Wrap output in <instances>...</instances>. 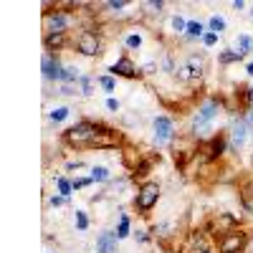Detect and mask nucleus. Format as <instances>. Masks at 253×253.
Instances as JSON below:
<instances>
[{
	"label": "nucleus",
	"mask_w": 253,
	"mask_h": 253,
	"mask_svg": "<svg viewBox=\"0 0 253 253\" xmlns=\"http://www.w3.org/2000/svg\"><path fill=\"white\" fill-rule=\"evenodd\" d=\"M99 84H101V89H104V92H114V79L112 76H99Z\"/></svg>",
	"instance_id": "31"
},
{
	"label": "nucleus",
	"mask_w": 253,
	"mask_h": 253,
	"mask_svg": "<svg viewBox=\"0 0 253 253\" xmlns=\"http://www.w3.org/2000/svg\"><path fill=\"white\" fill-rule=\"evenodd\" d=\"M246 71H248V73H251V76H253V64H248V66H246Z\"/></svg>",
	"instance_id": "38"
},
{
	"label": "nucleus",
	"mask_w": 253,
	"mask_h": 253,
	"mask_svg": "<svg viewBox=\"0 0 253 253\" xmlns=\"http://www.w3.org/2000/svg\"><path fill=\"white\" fill-rule=\"evenodd\" d=\"M238 61H243V53H238V51H223L218 56L220 66H230V64H238Z\"/></svg>",
	"instance_id": "16"
},
{
	"label": "nucleus",
	"mask_w": 253,
	"mask_h": 253,
	"mask_svg": "<svg viewBox=\"0 0 253 253\" xmlns=\"http://www.w3.org/2000/svg\"><path fill=\"white\" fill-rule=\"evenodd\" d=\"M69 107H56L53 112H51V122H64V119L69 116Z\"/></svg>",
	"instance_id": "23"
},
{
	"label": "nucleus",
	"mask_w": 253,
	"mask_h": 253,
	"mask_svg": "<svg viewBox=\"0 0 253 253\" xmlns=\"http://www.w3.org/2000/svg\"><path fill=\"white\" fill-rule=\"evenodd\" d=\"M215 43H218V36H215V33H205V36H203V46H205V48H213Z\"/></svg>",
	"instance_id": "33"
},
{
	"label": "nucleus",
	"mask_w": 253,
	"mask_h": 253,
	"mask_svg": "<svg viewBox=\"0 0 253 253\" xmlns=\"http://www.w3.org/2000/svg\"><path fill=\"white\" fill-rule=\"evenodd\" d=\"M220 114V101L218 99H207L203 107L198 109V114H195V119H192V132L200 137V135H205L207 129H210V124H213V119Z\"/></svg>",
	"instance_id": "2"
},
{
	"label": "nucleus",
	"mask_w": 253,
	"mask_h": 253,
	"mask_svg": "<svg viewBox=\"0 0 253 253\" xmlns=\"http://www.w3.org/2000/svg\"><path fill=\"white\" fill-rule=\"evenodd\" d=\"M160 200V185L157 183H142L137 187V195H135V207L144 215V213H150L152 207L157 205Z\"/></svg>",
	"instance_id": "4"
},
{
	"label": "nucleus",
	"mask_w": 253,
	"mask_h": 253,
	"mask_svg": "<svg viewBox=\"0 0 253 253\" xmlns=\"http://www.w3.org/2000/svg\"><path fill=\"white\" fill-rule=\"evenodd\" d=\"M92 183H94L92 177H73V180H71L73 190H81V187H89V185H92Z\"/></svg>",
	"instance_id": "27"
},
{
	"label": "nucleus",
	"mask_w": 253,
	"mask_h": 253,
	"mask_svg": "<svg viewBox=\"0 0 253 253\" xmlns=\"http://www.w3.org/2000/svg\"><path fill=\"white\" fill-rule=\"evenodd\" d=\"M71 25V18L66 16L64 10H46V33H61L66 36Z\"/></svg>",
	"instance_id": "6"
},
{
	"label": "nucleus",
	"mask_w": 253,
	"mask_h": 253,
	"mask_svg": "<svg viewBox=\"0 0 253 253\" xmlns=\"http://www.w3.org/2000/svg\"><path fill=\"white\" fill-rule=\"evenodd\" d=\"M56 185H58V192H61L64 198H69L71 192H73V185L66 180V177H56Z\"/></svg>",
	"instance_id": "22"
},
{
	"label": "nucleus",
	"mask_w": 253,
	"mask_h": 253,
	"mask_svg": "<svg viewBox=\"0 0 253 253\" xmlns=\"http://www.w3.org/2000/svg\"><path fill=\"white\" fill-rule=\"evenodd\" d=\"M175 137V122L170 116H157L155 119V142L157 144H165V142H170Z\"/></svg>",
	"instance_id": "9"
},
{
	"label": "nucleus",
	"mask_w": 253,
	"mask_h": 253,
	"mask_svg": "<svg viewBox=\"0 0 253 253\" xmlns=\"http://www.w3.org/2000/svg\"><path fill=\"white\" fill-rule=\"evenodd\" d=\"M89 177H92L94 183H107V180H109V170L101 167V165H99V167H92V175H89Z\"/></svg>",
	"instance_id": "21"
},
{
	"label": "nucleus",
	"mask_w": 253,
	"mask_h": 253,
	"mask_svg": "<svg viewBox=\"0 0 253 253\" xmlns=\"http://www.w3.org/2000/svg\"><path fill=\"white\" fill-rule=\"evenodd\" d=\"M66 167H69V170H79V167H81V162H79V160H76V162H69Z\"/></svg>",
	"instance_id": "37"
},
{
	"label": "nucleus",
	"mask_w": 253,
	"mask_h": 253,
	"mask_svg": "<svg viewBox=\"0 0 253 253\" xmlns=\"http://www.w3.org/2000/svg\"><path fill=\"white\" fill-rule=\"evenodd\" d=\"M76 228H79V230H86V228H89V218H86L84 210H76Z\"/></svg>",
	"instance_id": "30"
},
{
	"label": "nucleus",
	"mask_w": 253,
	"mask_h": 253,
	"mask_svg": "<svg viewBox=\"0 0 253 253\" xmlns=\"http://www.w3.org/2000/svg\"><path fill=\"white\" fill-rule=\"evenodd\" d=\"M198 253H213L210 248H203V251H198Z\"/></svg>",
	"instance_id": "39"
},
{
	"label": "nucleus",
	"mask_w": 253,
	"mask_h": 253,
	"mask_svg": "<svg viewBox=\"0 0 253 253\" xmlns=\"http://www.w3.org/2000/svg\"><path fill=\"white\" fill-rule=\"evenodd\" d=\"M235 51L238 53H248V51H253V38L251 36H246V33H241V36H238V41H235Z\"/></svg>",
	"instance_id": "17"
},
{
	"label": "nucleus",
	"mask_w": 253,
	"mask_h": 253,
	"mask_svg": "<svg viewBox=\"0 0 253 253\" xmlns=\"http://www.w3.org/2000/svg\"><path fill=\"white\" fill-rule=\"evenodd\" d=\"M185 66L190 69L192 79H203V73L207 71V58H205V53H190Z\"/></svg>",
	"instance_id": "12"
},
{
	"label": "nucleus",
	"mask_w": 253,
	"mask_h": 253,
	"mask_svg": "<svg viewBox=\"0 0 253 253\" xmlns=\"http://www.w3.org/2000/svg\"><path fill=\"white\" fill-rule=\"evenodd\" d=\"M107 8L109 10H122V8H127V3L124 0H112V3H107Z\"/></svg>",
	"instance_id": "35"
},
{
	"label": "nucleus",
	"mask_w": 253,
	"mask_h": 253,
	"mask_svg": "<svg viewBox=\"0 0 253 253\" xmlns=\"http://www.w3.org/2000/svg\"><path fill=\"white\" fill-rule=\"evenodd\" d=\"M147 13H162V8H165V3L162 0H150V3H144Z\"/></svg>",
	"instance_id": "29"
},
{
	"label": "nucleus",
	"mask_w": 253,
	"mask_h": 253,
	"mask_svg": "<svg viewBox=\"0 0 253 253\" xmlns=\"http://www.w3.org/2000/svg\"><path fill=\"white\" fill-rule=\"evenodd\" d=\"M109 73H112V76H124V79H139L142 76V71L135 66V61H132L129 56H122L116 64H112Z\"/></svg>",
	"instance_id": "7"
},
{
	"label": "nucleus",
	"mask_w": 253,
	"mask_h": 253,
	"mask_svg": "<svg viewBox=\"0 0 253 253\" xmlns=\"http://www.w3.org/2000/svg\"><path fill=\"white\" fill-rule=\"evenodd\" d=\"M241 96H243V104L251 109L253 107V86H241Z\"/></svg>",
	"instance_id": "24"
},
{
	"label": "nucleus",
	"mask_w": 253,
	"mask_h": 253,
	"mask_svg": "<svg viewBox=\"0 0 253 253\" xmlns=\"http://www.w3.org/2000/svg\"><path fill=\"white\" fill-rule=\"evenodd\" d=\"M226 147H228V139L223 137V135H215V137H210V142L205 144V160H218L223 152H226Z\"/></svg>",
	"instance_id": "13"
},
{
	"label": "nucleus",
	"mask_w": 253,
	"mask_h": 253,
	"mask_svg": "<svg viewBox=\"0 0 253 253\" xmlns=\"http://www.w3.org/2000/svg\"><path fill=\"white\" fill-rule=\"evenodd\" d=\"M175 71H177V79H180V81H185V84H187V81H192V73H190V69H187L185 64H183V66H177Z\"/></svg>",
	"instance_id": "26"
},
{
	"label": "nucleus",
	"mask_w": 253,
	"mask_h": 253,
	"mask_svg": "<svg viewBox=\"0 0 253 253\" xmlns=\"http://www.w3.org/2000/svg\"><path fill=\"white\" fill-rule=\"evenodd\" d=\"M101 127L104 124H94L89 119H81V122H76L64 132V142L69 147H76V150H94V142L99 139Z\"/></svg>",
	"instance_id": "1"
},
{
	"label": "nucleus",
	"mask_w": 253,
	"mask_h": 253,
	"mask_svg": "<svg viewBox=\"0 0 253 253\" xmlns=\"http://www.w3.org/2000/svg\"><path fill=\"white\" fill-rule=\"evenodd\" d=\"M79 79H81V73H79L76 66H64V71H61V84H79Z\"/></svg>",
	"instance_id": "15"
},
{
	"label": "nucleus",
	"mask_w": 253,
	"mask_h": 253,
	"mask_svg": "<svg viewBox=\"0 0 253 253\" xmlns=\"http://www.w3.org/2000/svg\"><path fill=\"white\" fill-rule=\"evenodd\" d=\"M43 46H46V51H58V48H64L66 46V36H61V33H46L43 36Z\"/></svg>",
	"instance_id": "14"
},
{
	"label": "nucleus",
	"mask_w": 253,
	"mask_h": 253,
	"mask_svg": "<svg viewBox=\"0 0 253 253\" xmlns=\"http://www.w3.org/2000/svg\"><path fill=\"white\" fill-rule=\"evenodd\" d=\"M76 51L81 56H99L101 53V38L92 31H81L76 38Z\"/></svg>",
	"instance_id": "5"
},
{
	"label": "nucleus",
	"mask_w": 253,
	"mask_h": 253,
	"mask_svg": "<svg viewBox=\"0 0 253 253\" xmlns=\"http://www.w3.org/2000/svg\"><path fill=\"white\" fill-rule=\"evenodd\" d=\"M79 94H84V96H92L94 94V79L92 76H81L79 79Z\"/></svg>",
	"instance_id": "19"
},
{
	"label": "nucleus",
	"mask_w": 253,
	"mask_h": 253,
	"mask_svg": "<svg viewBox=\"0 0 253 253\" xmlns=\"http://www.w3.org/2000/svg\"><path fill=\"white\" fill-rule=\"evenodd\" d=\"M66 203H69V198H64V195H53V198H51V205H53V207H61V205H66Z\"/></svg>",
	"instance_id": "34"
},
{
	"label": "nucleus",
	"mask_w": 253,
	"mask_h": 253,
	"mask_svg": "<svg viewBox=\"0 0 253 253\" xmlns=\"http://www.w3.org/2000/svg\"><path fill=\"white\" fill-rule=\"evenodd\" d=\"M203 31H205V28H203L200 21H190L187 28H185V36H187V38H203V36H205Z\"/></svg>",
	"instance_id": "18"
},
{
	"label": "nucleus",
	"mask_w": 253,
	"mask_h": 253,
	"mask_svg": "<svg viewBox=\"0 0 253 253\" xmlns=\"http://www.w3.org/2000/svg\"><path fill=\"white\" fill-rule=\"evenodd\" d=\"M251 18H253V13H251Z\"/></svg>",
	"instance_id": "40"
},
{
	"label": "nucleus",
	"mask_w": 253,
	"mask_h": 253,
	"mask_svg": "<svg viewBox=\"0 0 253 253\" xmlns=\"http://www.w3.org/2000/svg\"><path fill=\"white\" fill-rule=\"evenodd\" d=\"M116 241L119 235L114 230H101L96 238V253H116Z\"/></svg>",
	"instance_id": "11"
},
{
	"label": "nucleus",
	"mask_w": 253,
	"mask_h": 253,
	"mask_svg": "<svg viewBox=\"0 0 253 253\" xmlns=\"http://www.w3.org/2000/svg\"><path fill=\"white\" fill-rule=\"evenodd\" d=\"M218 253H243L248 246V233L243 230H226V233H218Z\"/></svg>",
	"instance_id": "3"
},
{
	"label": "nucleus",
	"mask_w": 253,
	"mask_h": 253,
	"mask_svg": "<svg viewBox=\"0 0 253 253\" xmlns=\"http://www.w3.org/2000/svg\"><path fill=\"white\" fill-rule=\"evenodd\" d=\"M124 43H127V48H139V46H142V36H137V33H129Z\"/></svg>",
	"instance_id": "28"
},
{
	"label": "nucleus",
	"mask_w": 253,
	"mask_h": 253,
	"mask_svg": "<svg viewBox=\"0 0 253 253\" xmlns=\"http://www.w3.org/2000/svg\"><path fill=\"white\" fill-rule=\"evenodd\" d=\"M207 28H210V33H215V36H220L223 31H226V21H223L220 16H213L210 21H207Z\"/></svg>",
	"instance_id": "20"
},
{
	"label": "nucleus",
	"mask_w": 253,
	"mask_h": 253,
	"mask_svg": "<svg viewBox=\"0 0 253 253\" xmlns=\"http://www.w3.org/2000/svg\"><path fill=\"white\" fill-rule=\"evenodd\" d=\"M41 71H43V79H46V81H61L64 66H61V61H58L53 53H43V58H41Z\"/></svg>",
	"instance_id": "8"
},
{
	"label": "nucleus",
	"mask_w": 253,
	"mask_h": 253,
	"mask_svg": "<svg viewBox=\"0 0 253 253\" xmlns=\"http://www.w3.org/2000/svg\"><path fill=\"white\" fill-rule=\"evenodd\" d=\"M116 235H119V238H127V235H129V218H127V215H122V220H119Z\"/></svg>",
	"instance_id": "25"
},
{
	"label": "nucleus",
	"mask_w": 253,
	"mask_h": 253,
	"mask_svg": "<svg viewBox=\"0 0 253 253\" xmlns=\"http://www.w3.org/2000/svg\"><path fill=\"white\" fill-rule=\"evenodd\" d=\"M107 109H109V112H119V101L109 96V99H107Z\"/></svg>",
	"instance_id": "36"
},
{
	"label": "nucleus",
	"mask_w": 253,
	"mask_h": 253,
	"mask_svg": "<svg viewBox=\"0 0 253 253\" xmlns=\"http://www.w3.org/2000/svg\"><path fill=\"white\" fill-rule=\"evenodd\" d=\"M251 132H253V129H251V124L246 122V116H238L235 124H233V129H230V147H233V150H238V147L246 144V139H248Z\"/></svg>",
	"instance_id": "10"
},
{
	"label": "nucleus",
	"mask_w": 253,
	"mask_h": 253,
	"mask_svg": "<svg viewBox=\"0 0 253 253\" xmlns=\"http://www.w3.org/2000/svg\"><path fill=\"white\" fill-rule=\"evenodd\" d=\"M172 28H175L177 33H185V28H187V23H185V21H183L180 16H175V18H172Z\"/></svg>",
	"instance_id": "32"
}]
</instances>
